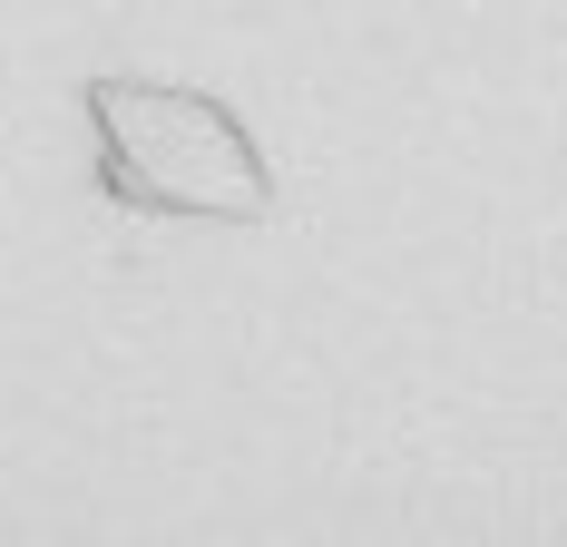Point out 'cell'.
<instances>
[{
	"label": "cell",
	"mask_w": 567,
	"mask_h": 547,
	"mask_svg": "<svg viewBox=\"0 0 567 547\" xmlns=\"http://www.w3.org/2000/svg\"><path fill=\"white\" fill-rule=\"evenodd\" d=\"M89 147L99 186L127 216H186V225H255L275 216V166L255 127L176 79H89Z\"/></svg>",
	"instance_id": "obj_1"
}]
</instances>
